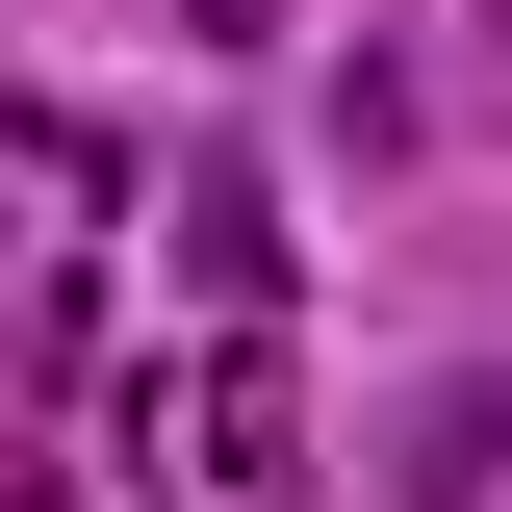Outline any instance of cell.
I'll return each instance as SVG.
<instances>
[{
	"instance_id": "obj_1",
	"label": "cell",
	"mask_w": 512,
	"mask_h": 512,
	"mask_svg": "<svg viewBox=\"0 0 512 512\" xmlns=\"http://www.w3.org/2000/svg\"><path fill=\"white\" fill-rule=\"evenodd\" d=\"M154 461H180L205 512H256V487H282V359H256V333H231V359H205L180 410H154Z\"/></svg>"
},
{
	"instance_id": "obj_2",
	"label": "cell",
	"mask_w": 512,
	"mask_h": 512,
	"mask_svg": "<svg viewBox=\"0 0 512 512\" xmlns=\"http://www.w3.org/2000/svg\"><path fill=\"white\" fill-rule=\"evenodd\" d=\"M384 487H410V512H487L512 487V359L487 384H410V410H384Z\"/></svg>"
},
{
	"instance_id": "obj_3",
	"label": "cell",
	"mask_w": 512,
	"mask_h": 512,
	"mask_svg": "<svg viewBox=\"0 0 512 512\" xmlns=\"http://www.w3.org/2000/svg\"><path fill=\"white\" fill-rule=\"evenodd\" d=\"M180 282H205V333L282 308V205H256V154H205V180H180Z\"/></svg>"
}]
</instances>
